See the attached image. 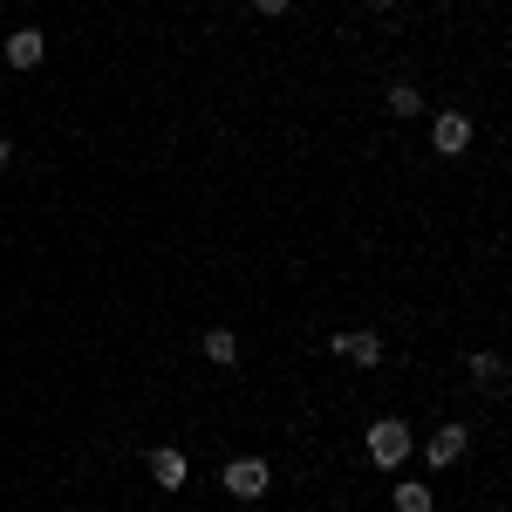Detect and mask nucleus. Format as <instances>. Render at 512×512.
<instances>
[{
  "label": "nucleus",
  "instance_id": "obj_1",
  "mask_svg": "<svg viewBox=\"0 0 512 512\" xmlns=\"http://www.w3.org/2000/svg\"><path fill=\"white\" fill-rule=\"evenodd\" d=\"M410 444H417V431H410L403 417H383V424H369V458H376L383 472H396V465L410 458Z\"/></svg>",
  "mask_w": 512,
  "mask_h": 512
},
{
  "label": "nucleus",
  "instance_id": "obj_2",
  "mask_svg": "<svg viewBox=\"0 0 512 512\" xmlns=\"http://www.w3.org/2000/svg\"><path fill=\"white\" fill-rule=\"evenodd\" d=\"M219 485H226L233 499H267V485H274V472H267V458H226V472H219Z\"/></svg>",
  "mask_w": 512,
  "mask_h": 512
},
{
  "label": "nucleus",
  "instance_id": "obj_3",
  "mask_svg": "<svg viewBox=\"0 0 512 512\" xmlns=\"http://www.w3.org/2000/svg\"><path fill=\"white\" fill-rule=\"evenodd\" d=\"M431 151L437 158H465V151H472V117H465V110H444V117L431 123Z\"/></svg>",
  "mask_w": 512,
  "mask_h": 512
},
{
  "label": "nucleus",
  "instance_id": "obj_4",
  "mask_svg": "<svg viewBox=\"0 0 512 512\" xmlns=\"http://www.w3.org/2000/svg\"><path fill=\"white\" fill-rule=\"evenodd\" d=\"M144 472H151V485H158V492H185L192 465H185V451H178V444H158V451L144 458Z\"/></svg>",
  "mask_w": 512,
  "mask_h": 512
},
{
  "label": "nucleus",
  "instance_id": "obj_5",
  "mask_svg": "<svg viewBox=\"0 0 512 512\" xmlns=\"http://www.w3.org/2000/svg\"><path fill=\"white\" fill-rule=\"evenodd\" d=\"M0 55H7V69H41V55H48V35H41V28H14Z\"/></svg>",
  "mask_w": 512,
  "mask_h": 512
},
{
  "label": "nucleus",
  "instance_id": "obj_6",
  "mask_svg": "<svg viewBox=\"0 0 512 512\" xmlns=\"http://www.w3.org/2000/svg\"><path fill=\"white\" fill-rule=\"evenodd\" d=\"M424 458H431L437 472H444V465H458V458H465V424H437L431 444H424Z\"/></svg>",
  "mask_w": 512,
  "mask_h": 512
},
{
  "label": "nucleus",
  "instance_id": "obj_7",
  "mask_svg": "<svg viewBox=\"0 0 512 512\" xmlns=\"http://www.w3.org/2000/svg\"><path fill=\"white\" fill-rule=\"evenodd\" d=\"M328 349L342 355V362H362V369H376V362H383V335H369V328H362V335H335Z\"/></svg>",
  "mask_w": 512,
  "mask_h": 512
},
{
  "label": "nucleus",
  "instance_id": "obj_8",
  "mask_svg": "<svg viewBox=\"0 0 512 512\" xmlns=\"http://www.w3.org/2000/svg\"><path fill=\"white\" fill-rule=\"evenodd\" d=\"M198 355L219 362V369H233V362H239V335H233V328H205V335H198Z\"/></svg>",
  "mask_w": 512,
  "mask_h": 512
},
{
  "label": "nucleus",
  "instance_id": "obj_9",
  "mask_svg": "<svg viewBox=\"0 0 512 512\" xmlns=\"http://www.w3.org/2000/svg\"><path fill=\"white\" fill-rule=\"evenodd\" d=\"M396 512H437L431 485H424V478H403V485H396Z\"/></svg>",
  "mask_w": 512,
  "mask_h": 512
},
{
  "label": "nucleus",
  "instance_id": "obj_10",
  "mask_svg": "<svg viewBox=\"0 0 512 512\" xmlns=\"http://www.w3.org/2000/svg\"><path fill=\"white\" fill-rule=\"evenodd\" d=\"M417 110H424L417 82H390V117H417Z\"/></svg>",
  "mask_w": 512,
  "mask_h": 512
},
{
  "label": "nucleus",
  "instance_id": "obj_11",
  "mask_svg": "<svg viewBox=\"0 0 512 512\" xmlns=\"http://www.w3.org/2000/svg\"><path fill=\"white\" fill-rule=\"evenodd\" d=\"M472 376H478V383H506V362H499V349H478V355H472Z\"/></svg>",
  "mask_w": 512,
  "mask_h": 512
},
{
  "label": "nucleus",
  "instance_id": "obj_12",
  "mask_svg": "<svg viewBox=\"0 0 512 512\" xmlns=\"http://www.w3.org/2000/svg\"><path fill=\"white\" fill-rule=\"evenodd\" d=\"M253 14H287V0H253Z\"/></svg>",
  "mask_w": 512,
  "mask_h": 512
},
{
  "label": "nucleus",
  "instance_id": "obj_13",
  "mask_svg": "<svg viewBox=\"0 0 512 512\" xmlns=\"http://www.w3.org/2000/svg\"><path fill=\"white\" fill-rule=\"evenodd\" d=\"M7 158H14V144H7V137H0V171H7Z\"/></svg>",
  "mask_w": 512,
  "mask_h": 512
},
{
  "label": "nucleus",
  "instance_id": "obj_14",
  "mask_svg": "<svg viewBox=\"0 0 512 512\" xmlns=\"http://www.w3.org/2000/svg\"><path fill=\"white\" fill-rule=\"evenodd\" d=\"M369 7H396V0H369Z\"/></svg>",
  "mask_w": 512,
  "mask_h": 512
}]
</instances>
